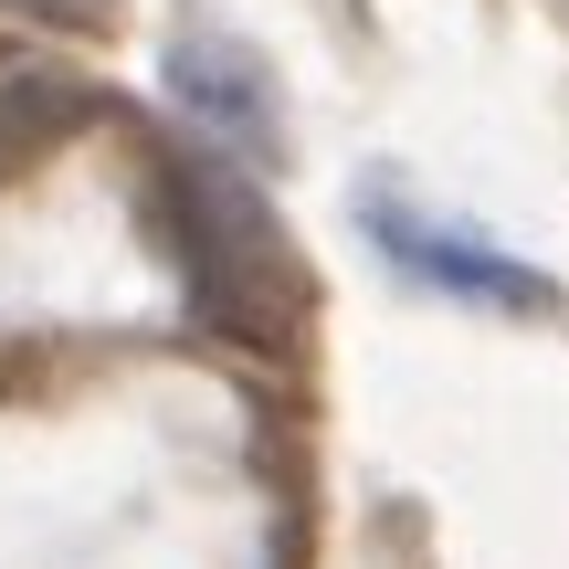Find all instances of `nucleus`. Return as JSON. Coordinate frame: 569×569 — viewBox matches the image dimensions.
Segmentation results:
<instances>
[{
  "mask_svg": "<svg viewBox=\"0 0 569 569\" xmlns=\"http://www.w3.org/2000/svg\"><path fill=\"white\" fill-rule=\"evenodd\" d=\"M159 222H169V253H180V284L201 306V327L243 348H284L306 327V264L284 243L264 180L222 148H169L159 159Z\"/></svg>",
  "mask_w": 569,
  "mask_h": 569,
  "instance_id": "1",
  "label": "nucleus"
},
{
  "mask_svg": "<svg viewBox=\"0 0 569 569\" xmlns=\"http://www.w3.org/2000/svg\"><path fill=\"white\" fill-rule=\"evenodd\" d=\"M359 211H369V243H380L411 284H432V296H465V306H517V317H538V306H549V274H538V264H517L496 232L443 222V211L401 201V190H369Z\"/></svg>",
  "mask_w": 569,
  "mask_h": 569,
  "instance_id": "2",
  "label": "nucleus"
},
{
  "mask_svg": "<svg viewBox=\"0 0 569 569\" xmlns=\"http://www.w3.org/2000/svg\"><path fill=\"white\" fill-rule=\"evenodd\" d=\"M169 96H180V117L201 127V148H222V159H284V96L264 74V53H253L243 32H211V21H180L169 32Z\"/></svg>",
  "mask_w": 569,
  "mask_h": 569,
  "instance_id": "3",
  "label": "nucleus"
},
{
  "mask_svg": "<svg viewBox=\"0 0 569 569\" xmlns=\"http://www.w3.org/2000/svg\"><path fill=\"white\" fill-rule=\"evenodd\" d=\"M96 127V84L63 63H0V190Z\"/></svg>",
  "mask_w": 569,
  "mask_h": 569,
  "instance_id": "4",
  "label": "nucleus"
}]
</instances>
